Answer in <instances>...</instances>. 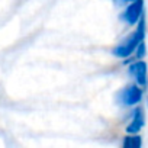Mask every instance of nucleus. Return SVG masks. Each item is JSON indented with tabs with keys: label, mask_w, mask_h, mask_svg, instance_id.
Masks as SVG:
<instances>
[{
	"label": "nucleus",
	"mask_w": 148,
	"mask_h": 148,
	"mask_svg": "<svg viewBox=\"0 0 148 148\" xmlns=\"http://www.w3.org/2000/svg\"><path fill=\"white\" fill-rule=\"evenodd\" d=\"M121 99H122V102H125V103H128V105L136 103L138 99H139V92H138L135 87H129V89H126V90L122 92Z\"/></svg>",
	"instance_id": "obj_1"
},
{
	"label": "nucleus",
	"mask_w": 148,
	"mask_h": 148,
	"mask_svg": "<svg viewBox=\"0 0 148 148\" xmlns=\"http://www.w3.org/2000/svg\"><path fill=\"white\" fill-rule=\"evenodd\" d=\"M136 15H138V5H132L131 8H128L125 10V13L122 15V19H125L128 22H135Z\"/></svg>",
	"instance_id": "obj_2"
},
{
	"label": "nucleus",
	"mask_w": 148,
	"mask_h": 148,
	"mask_svg": "<svg viewBox=\"0 0 148 148\" xmlns=\"http://www.w3.org/2000/svg\"><path fill=\"white\" fill-rule=\"evenodd\" d=\"M132 71L136 74V77H142V74H144V68H142V67L138 68V65H135V67L132 68Z\"/></svg>",
	"instance_id": "obj_3"
}]
</instances>
